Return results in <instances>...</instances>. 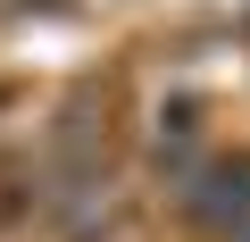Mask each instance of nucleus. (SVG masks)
Instances as JSON below:
<instances>
[{"instance_id":"nucleus-1","label":"nucleus","mask_w":250,"mask_h":242,"mask_svg":"<svg viewBox=\"0 0 250 242\" xmlns=\"http://www.w3.org/2000/svg\"><path fill=\"white\" fill-rule=\"evenodd\" d=\"M175 200H184V217H192L200 234L242 242V234H250V159H242V151L192 159V167L175 176Z\"/></svg>"},{"instance_id":"nucleus-2","label":"nucleus","mask_w":250,"mask_h":242,"mask_svg":"<svg viewBox=\"0 0 250 242\" xmlns=\"http://www.w3.org/2000/svg\"><path fill=\"white\" fill-rule=\"evenodd\" d=\"M242 242H250V234H242Z\"/></svg>"}]
</instances>
